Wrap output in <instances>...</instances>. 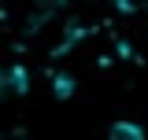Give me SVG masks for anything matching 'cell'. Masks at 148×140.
<instances>
[{
  "instance_id": "obj_1",
  "label": "cell",
  "mask_w": 148,
  "mask_h": 140,
  "mask_svg": "<svg viewBox=\"0 0 148 140\" xmlns=\"http://www.w3.org/2000/svg\"><path fill=\"white\" fill-rule=\"evenodd\" d=\"M108 140H145V129L137 122H115L108 129Z\"/></svg>"
},
{
  "instance_id": "obj_2",
  "label": "cell",
  "mask_w": 148,
  "mask_h": 140,
  "mask_svg": "<svg viewBox=\"0 0 148 140\" xmlns=\"http://www.w3.org/2000/svg\"><path fill=\"white\" fill-rule=\"evenodd\" d=\"M67 0H30V7H34V15L37 18H52L59 7H63Z\"/></svg>"
}]
</instances>
